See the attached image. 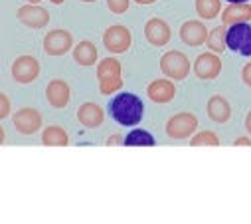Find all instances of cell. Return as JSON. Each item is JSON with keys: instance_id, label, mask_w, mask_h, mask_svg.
I'll list each match as a JSON object with an SVG mask.
<instances>
[{"instance_id": "cell-1", "label": "cell", "mask_w": 251, "mask_h": 224, "mask_svg": "<svg viewBox=\"0 0 251 224\" xmlns=\"http://www.w3.org/2000/svg\"><path fill=\"white\" fill-rule=\"evenodd\" d=\"M109 115L113 117V121H117L123 127H135L141 123L145 115V103L141 101L139 95L131 91L117 93L109 101Z\"/></svg>"}, {"instance_id": "cell-2", "label": "cell", "mask_w": 251, "mask_h": 224, "mask_svg": "<svg viewBox=\"0 0 251 224\" xmlns=\"http://www.w3.org/2000/svg\"><path fill=\"white\" fill-rule=\"evenodd\" d=\"M123 68L121 62L115 58H105L97 64V80H99V91L101 95H111L123 87Z\"/></svg>"}, {"instance_id": "cell-3", "label": "cell", "mask_w": 251, "mask_h": 224, "mask_svg": "<svg viewBox=\"0 0 251 224\" xmlns=\"http://www.w3.org/2000/svg\"><path fill=\"white\" fill-rule=\"evenodd\" d=\"M190 70H192V64L188 60V56L178 50H170L160 58V72L170 80H176V82L186 80Z\"/></svg>"}, {"instance_id": "cell-4", "label": "cell", "mask_w": 251, "mask_h": 224, "mask_svg": "<svg viewBox=\"0 0 251 224\" xmlns=\"http://www.w3.org/2000/svg\"><path fill=\"white\" fill-rule=\"evenodd\" d=\"M226 46L231 52L243 56V58H249L251 56V24L249 22H239V24L227 26Z\"/></svg>"}, {"instance_id": "cell-5", "label": "cell", "mask_w": 251, "mask_h": 224, "mask_svg": "<svg viewBox=\"0 0 251 224\" xmlns=\"http://www.w3.org/2000/svg\"><path fill=\"white\" fill-rule=\"evenodd\" d=\"M196 129H198V117L194 113H188V111L176 113L166 121V135L176 141L192 137L196 133Z\"/></svg>"}, {"instance_id": "cell-6", "label": "cell", "mask_w": 251, "mask_h": 224, "mask_svg": "<svg viewBox=\"0 0 251 224\" xmlns=\"http://www.w3.org/2000/svg\"><path fill=\"white\" fill-rule=\"evenodd\" d=\"M131 42H133V36L129 32V28L121 26V24L109 26L105 30V34H103V46L111 54H125L131 48Z\"/></svg>"}, {"instance_id": "cell-7", "label": "cell", "mask_w": 251, "mask_h": 224, "mask_svg": "<svg viewBox=\"0 0 251 224\" xmlns=\"http://www.w3.org/2000/svg\"><path fill=\"white\" fill-rule=\"evenodd\" d=\"M74 46V36L64 30V28H55L50 30L44 38V52L48 56H66Z\"/></svg>"}, {"instance_id": "cell-8", "label": "cell", "mask_w": 251, "mask_h": 224, "mask_svg": "<svg viewBox=\"0 0 251 224\" xmlns=\"http://www.w3.org/2000/svg\"><path fill=\"white\" fill-rule=\"evenodd\" d=\"M14 127L20 135H34L42 127V113L34 107H22L14 113Z\"/></svg>"}, {"instance_id": "cell-9", "label": "cell", "mask_w": 251, "mask_h": 224, "mask_svg": "<svg viewBox=\"0 0 251 224\" xmlns=\"http://www.w3.org/2000/svg\"><path fill=\"white\" fill-rule=\"evenodd\" d=\"M194 74L200 80H216L222 74L220 54H214V52L200 54L196 58V62H194Z\"/></svg>"}, {"instance_id": "cell-10", "label": "cell", "mask_w": 251, "mask_h": 224, "mask_svg": "<svg viewBox=\"0 0 251 224\" xmlns=\"http://www.w3.org/2000/svg\"><path fill=\"white\" fill-rule=\"evenodd\" d=\"M40 76V62L32 56H20L12 64V78L18 84H32Z\"/></svg>"}, {"instance_id": "cell-11", "label": "cell", "mask_w": 251, "mask_h": 224, "mask_svg": "<svg viewBox=\"0 0 251 224\" xmlns=\"http://www.w3.org/2000/svg\"><path fill=\"white\" fill-rule=\"evenodd\" d=\"M208 34H210V30L200 20H188L180 26V40L190 48L204 46L208 40Z\"/></svg>"}, {"instance_id": "cell-12", "label": "cell", "mask_w": 251, "mask_h": 224, "mask_svg": "<svg viewBox=\"0 0 251 224\" xmlns=\"http://www.w3.org/2000/svg\"><path fill=\"white\" fill-rule=\"evenodd\" d=\"M16 18H18L24 26L34 28V30L46 28V26L50 24V12H48L46 8H42V6H38V4H26V6L18 8Z\"/></svg>"}, {"instance_id": "cell-13", "label": "cell", "mask_w": 251, "mask_h": 224, "mask_svg": "<svg viewBox=\"0 0 251 224\" xmlns=\"http://www.w3.org/2000/svg\"><path fill=\"white\" fill-rule=\"evenodd\" d=\"M145 38L151 46H166L172 38V30L170 26L162 20V18H151L147 24H145Z\"/></svg>"}, {"instance_id": "cell-14", "label": "cell", "mask_w": 251, "mask_h": 224, "mask_svg": "<svg viewBox=\"0 0 251 224\" xmlns=\"http://www.w3.org/2000/svg\"><path fill=\"white\" fill-rule=\"evenodd\" d=\"M70 97H72V91H70V85L68 82L64 80H51L46 87V99L51 107L55 109H64L68 103H70Z\"/></svg>"}, {"instance_id": "cell-15", "label": "cell", "mask_w": 251, "mask_h": 224, "mask_svg": "<svg viewBox=\"0 0 251 224\" xmlns=\"http://www.w3.org/2000/svg\"><path fill=\"white\" fill-rule=\"evenodd\" d=\"M77 121L87 129H97L105 121V111L101 105L87 101L77 109Z\"/></svg>"}, {"instance_id": "cell-16", "label": "cell", "mask_w": 251, "mask_h": 224, "mask_svg": "<svg viewBox=\"0 0 251 224\" xmlns=\"http://www.w3.org/2000/svg\"><path fill=\"white\" fill-rule=\"evenodd\" d=\"M206 111H208V117L214 123H220V125H224L231 119V105L224 95H212L208 99Z\"/></svg>"}, {"instance_id": "cell-17", "label": "cell", "mask_w": 251, "mask_h": 224, "mask_svg": "<svg viewBox=\"0 0 251 224\" xmlns=\"http://www.w3.org/2000/svg\"><path fill=\"white\" fill-rule=\"evenodd\" d=\"M147 95L151 97V101L154 103H170L176 95V85L172 84V80H154L149 84L147 87Z\"/></svg>"}, {"instance_id": "cell-18", "label": "cell", "mask_w": 251, "mask_h": 224, "mask_svg": "<svg viewBox=\"0 0 251 224\" xmlns=\"http://www.w3.org/2000/svg\"><path fill=\"white\" fill-rule=\"evenodd\" d=\"M251 20V4L249 2H239V4H227V8L222 10V24L233 26L239 22H249Z\"/></svg>"}, {"instance_id": "cell-19", "label": "cell", "mask_w": 251, "mask_h": 224, "mask_svg": "<svg viewBox=\"0 0 251 224\" xmlns=\"http://www.w3.org/2000/svg\"><path fill=\"white\" fill-rule=\"evenodd\" d=\"M97 48H95V44L93 42H89V40H83V42H79L75 48H74V60L79 64V66H83V68H89V66H93L95 62H97Z\"/></svg>"}, {"instance_id": "cell-20", "label": "cell", "mask_w": 251, "mask_h": 224, "mask_svg": "<svg viewBox=\"0 0 251 224\" xmlns=\"http://www.w3.org/2000/svg\"><path fill=\"white\" fill-rule=\"evenodd\" d=\"M42 143L46 147H68L70 145V135L66 133L64 127L59 125H50L42 133Z\"/></svg>"}, {"instance_id": "cell-21", "label": "cell", "mask_w": 251, "mask_h": 224, "mask_svg": "<svg viewBox=\"0 0 251 224\" xmlns=\"http://www.w3.org/2000/svg\"><path fill=\"white\" fill-rule=\"evenodd\" d=\"M123 145H127V147H154L156 139L152 137V133H149L145 129H135L123 139Z\"/></svg>"}, {"instance_id": "cell-22", "label": "cell", "mask_w": 251, "mask_h": 224, "mask_svg": "<svg viewBox=\"0 0 251 224\" xmlns=\"http://www.w3.org/2000/svg\"><path fill=\"white\" fill-rule=\"evenodd\" d=\"M226 34H227V26L222 24V26H216L214 30H210L208 34V40H206V46L210 52L214 54H222L227 46H226Z\"/></svg>"}, {"instance_id": "cell-23", "label": "cell", "mask_w": 251, "mask_h": 224, "mask_svg": "<svg viewBox=\"0 0 251 224\" xmlns=\"http://www.w3.org/2000/svg\"><path fill=\"white\" fill-rule=\"evenodd\" d=\"M196 12L202 20H214L222 14V0H196Z\"/></svg>"}, {"instance_id": "cell-24", "label": "cell", "mask_w": 251, "mask_h": 224, "mask_svg": "<svg viewBox=\"0 0 251 224\" xmlns=\"http://www.w3.org/2000/svg\"><path fill=\"white\" fill-rule=\"evenodd\" d=\"M192 147H220V137L214 131H200L190 141Z\"/></svg>"}, {"instance_id": "cell-25", "label": "cell", "mask_w": 251, "mask_h": 224, "mask_svg": "<svg viewBox=\"0 0 251 224\" xmlns=\"http://www.w3.org/2000/svg\"><path fill=\"white\" fill-rule=\"evenodd\" d=\"M131 6V0H107V8L113 14H125Z\"/></svg>"}, {"instance_id": "cell-26", "label": "cell", "mask_w": 251, "mask_h": 224, "mask_svg": "<svg viewBox=\"0 0 251 224\" xmlns=\"http://www.w3.org/2000/svg\"><path fill=\"white\" fill-rule=\"evenodd\" d=\"M10 115V99L0 91V119H4Z\"/></svg>"}, {"instance_id": "cell-27", "label": "cell", "mask_w": 251, "mask_h": 224, "mask_svg": "<svg viewBox=\"0 0 251 224\" xmlns=\"http://www.w3.org/2000/svg\"><path fill=\"white\" fill-rule=\"evenodd\" d=\"M241 82H243L247 87H251V62L243 66V70H241Z\"/></svg>"}, {"instance_id": "cell-28", "label": "cell", "mask_w": 251, "mask_h": 224, "mask_svg": "<svg viewBox=\"0 0 251 224\" xmlns=\"http://www.w3.org/2000/svg\"><path fill=\"white\" fill-rule=\"evenodd\" d=\"M235 147H251V139H247V137H239V139H235V143H233Z\"/></svg>"}, {"instance_id": "cell-29", "label": "cell", "mask_w": 251, "mask_h": 224, "mask_svg": "<svg viewBox=\"0 0 251 224\" xmlns=\"http://www.w3.org/2000/svg\"><path fill=\"white\" fill-rule=\"evenodd\" d=\"M119 143H123V139H121L119 135H113V137H109V141H107V145H119Z\"/></svg>"}, {"instance_id": "cell-30", "label": "cell", "mask_w": 251, "mask_h": 224, "mask_svg": "<svg viewBox=\"0 0 251 224\" xmlns=\"http://www.w3.org/2000/svg\"><path fill=\"white\" fill-rule=\"evenodd\" d=\"M245 129H247V133L251 135V111L245 115Z\"/></svg>"}, {"instance_id": "cell-31", "label": "cell", "mask_w": 251, "mask_h": 224, "mask_svg": "<svg viewBox=\"0 0 251 224\" xmlns=\"http://www.w3.org/2000/svg\"><path fill=\"white\" fill-rule=\"evenodd\" d=\"M135 2H137V4H154L156 0H135Z\"/></svg>"}, {"instance_id": "cell-32", "label": "cell", "mask_w": 251, "mask_h": 224, "mask_svg": "<svg viewBox=\"0 0 251 224\" xmlns=\"http://www.w3.org/2000/svg\"><path fill=\"white\" fill-rule=\"evenodd\" d=\"M4 143V129H2V125H0V145Z\"/></svg>"}, {"instance_id": "cell-33", "label": "cell", "mask_w": 251, "mask_h": 224, "mask_svg": "<svg viewBox=\"0 0 251 224\" xmlns=\"http://www.w3.org/2000/svg\"><path fill=\"white\" fill-rule=\"evenodd\" d=\"M229 4H239V2H249V0H227Z\"/></svg>"}, {"instance_id": "cell-34", "label": "cell", "mask_w": 251, "mask_h": 224, "mask_svg": "<svg viewBox=\"0 0 251 224\" xmlns=\"http://www.w3.org/2000/svg\"><path fill=\"white\" fill-rule=\"evenodd\" d=\"M26 2H28V4H40L42 0H26Z\"/></svg>"}, {"instance_id": "cell-35", "label": "cell", "mask_w": 251, "mask_h": 224, "mask_svg": "<svg viewBox=\"0 0 251 224\" xmlns=\"http://www.w3.org/2000/svg\"><path fill=\"white\" fill-rule=\"evenodd\" d=\"M51 2H53V4H64L66 0H51Z\"/></svg>"}, {"instance_id": "cell-36", "label": "cell", "mask_w": 251, "mask_h": 224, "mask_svg": "<svg viewBox=\"0 0 251 224\" xmlns=\"http://www.w3.org/2000/svg\"><path fill=\"white\" fill-rule=\"evenodd\" d=\"M81 2H97V0H81Z\"/></svg>"}]
</instances>
